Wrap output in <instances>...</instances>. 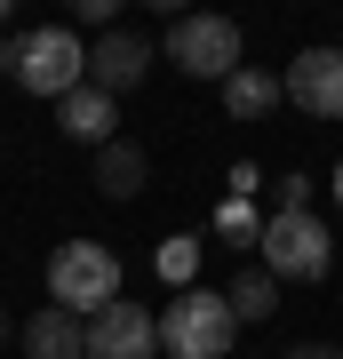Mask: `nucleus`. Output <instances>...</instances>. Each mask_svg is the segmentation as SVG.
<instances>
[{"instance_id": "nucleus-18", "label": "nucleus", "mask_w": 343, "mask_h": 359, "mask_svg": "<svg viewBox=\"0 0 343 359\" xmlns=\"http://www.w3.org/2000/svg\"><path fill=\"white\" fill-rule=\"evenodd\" d=\"M335 208H343V160H335Z\"/></svg>"}, {"instance_id": "nucleus-14", "label": "nucleus", "mask_w": 343, "mask_h": 359, "mask_svg": "<svg viewBox=\"0 0 343 359\" xmlns=\"http://www.w3.org/2000/svg\"><path fill=\"white\" fill-rule=\"evenodd\" d=\"M216 240H224V248H248V256H255V240H264V216H255L248 200H224V216H216Z\"/></svg>"}, {"instance_id": "nucleus-13", "label": "nucleus", "mask_w": 343, "mask_h": 359, "mask_svg": "<svg viewBox=\"0 0 343 359\" xmlns=\"http://www.w3.org/2000/svg\"><path fill=\"white\" fill-rule=\"evenodd\" d=\"M224 304H231V320H271V311H280V280H271V271H240V280L224 287Z\"/></svg>"}, {"instance_id": "nucleus-16", "label": "nucleus", "mask_w": 343, "mask_h": 359, "mask_svg": "<svg viewBox=\"0 0 343 359\" xmlns=\"http://www.w3.org/2000/svg\"><path fill=\"white\" fill-rule=\"evenodd\" d=\"M288 359H343V351H335V344H295Z\"/></svg>"}, {"instance_id": "nucleus-12", "label": "nucleus", "mask_w": 343, "mask_h": 359, "mask_svg": "<svg viewBox=\"0 0 343 359\" xmlns=\"http://www.w3.org/2000/svg\"><path fill=\"white\" fill-rule=\"evenodd\" d=\"M224 112H231V120H264V112H280V80L240 65V72L224 80Z\"/></svg>"}, {"instance_id": "nucleus-5", "label": "nucleus", "mask_w": 343, "mask_h": 359, "mask_svg": "<svg viewBox=\"0 0 343 359\" xmlns=\"http://www.w3.org/2000/svg\"><path fill=\"white\" fill-rule=\"evenodd\" d=\"M168 65L224 88V80L240 72V25H231V16H176V25H168Z\"/></svg>"}, {"instance_id": "nucleus-1", "label": "nucleus", "mask_w": 343, "mask_h": 359, "mask_svg": "<svg viewBox=\"0 0 343 359\" xmlns=\"http://www.w3.org/2000/svg\"><path fill=\"white\" fill-rule=\"evenodd\" d=\"M8 80H25V96H72L88 80V48L72 25H32L25 40H8Z\"/></svg>"}, {"instance_id": "nucleus-11", "label": "nucleus", "mask_w": 343, "mask_h": 359, "mask_svg": "<svg viewBox=\"0 0 343 359\" xmlns=\"http://www.w3.org/2000/svg\"><path fill=\"white\" fill-rule=\"evenodd\" d=\"M144 176H152V160H144L136 144H120V136H112V144L96 152V192H104V200H136V192H144Z\"/></svg>"}, {"instance_id": "nucleus-2", "label": "nucleus", "mask_w": 343, "mask_h": 359, "mask_svg": "<svg viewBox=\"0 0 343 359\" xmlns=\"http://www.w3.org/2000/svg\"><path fill=\"white\" fill-rule=\"evenodd\" d=\"M328 264H335V231L311 208H280L255 240V271H271V280H328Z\"/></svg>"}, {"instance_id": "nucleus-9", "label": "nucleus", "mask_w": 343, "mask_h": 359, "mask_svg": "<svg viewBox=\"0 0 343 359\" xmlns=\"http://www.w3.org/2000/svg\"><path fill=\"white\" fill-rule=\"evenodd\" d=\"M56 128L72 136V144H88V152H104V144H112V128H120V104L104 96V88H88V80H80V88L56 104Z\"/></svg>"}, {"instance_id": "nucleus-3", "label": "nucleus", "mask_w": 343, "mask_h": 359, "mask_svg": "<svg viewBox=\"0 0 343 359\" xmlns=\"http://www.w3.org/2000/svg\"><path fill=\"white\" fill-rule=\"evenodd\" d=\"M48 295L72 320H96L104 304H120V256L104 240H64L48 256Z\"/></svg>"}, {"instance_id": "nucleus-20", "label": "nucleus", "mask_w": 343, "mask_h": 359, "mask_svg": "<svg viewBox=\"0 0 343 359\" xmlns=\"http://www.w3.org/2000/svg\"><path fill=\"white\" fill-rule=\"evenodd\" d=\"M0 25H8V0H0Z\"/></svg>"}, {"instance_id": "nucleus-6", "label": "nucleus", "mask_w": 343, "mask_h": 359, "mask_svg": "<svg viewBox=\"0 0 343 359\" xmlns=\"http://www.w3.org/2000/svg\"><path fill=\"white\" fill-rule=\"evenodd\" d=\"M88 359H160V311L144 304H104L88 320Z\"/></svg>"}, {"instance_id": "nucleus-10", "label": "nucleus", "mask_w": 343, "mask_h": 359, "mask_svg": "<svg viewBox=\"0 0 343 359\" xmlns=\"http://www.w3.org/2000/svg\"><path fill=\"white\" fill-rule=\"evenodd\" d=\"M16 344H25V359H88V320H72V311H32L25 327H16Z\"/></svg>"}, {"instance_id": "nucleus-4", "label": "nucleus", "mask_w": 343, "mask_h": 359, "mask_svg": "<svg viewBox=\"0 0 343 359\" xmlns=\"http://www.w3.org/2000/svg\"><path fill=\"white\" fill-rule=\"evenodd\" d=\"M231 304L216 287H184L160 311V359H231Z\"/></svg>"}, {"instance_id": "nucleus-8", "label": "nucleus", "mask_w": 343, "mask_h": 359, "mask_svg": "<svg viewBox=\"0 0 343 359\" xmlns=\"http://www.w3.org/2000/svg\"><path fill=\"white\" fill-rule=\"evenodd\" d=\"M144 72H152V40H144V32H104L88 48V88H104L112 104L128 88H144Z\"/></svg>"}, {"instance_id": "nucleus-19", "label": "nucleus", "mask_w": 343, "mask_h": 359, "mask_svg": "<svg viewBox=\"0 0 343 359\" xmlns=\"http://www.w3.org/2000/svg\"><path fill=\"white\" fill-rule=\"evenodd\" d=\"M0 80H8V40H0Z\"/></svg>"}, {"instance_id": "nucleus-17", "label": "nucleus", "mask_w": 343, "mask_h": 359, "mask_svg": "<svg viewBox=\"0 0 343 359\" xmlns=\"http://www.w3.org/2000/svg\"><path fill=\"white\" fill-rule=\"evenodd\" d=\"M0 344H16V327H8V311H0Z\"/></svg>"}, {"instance_id": "nucleus-7", "label": "nucleus", "mask_w": 343, "mask_h": 359, "mask_svg": "<svg viewBox=\"0 0 343 359\" xmlns=\"http://www.w3.org/2000/svg\"><path fill=\"white\" fill-rule=\"evenodd\" d=\"M280 96L311 120H343V48H304L280 72Z\"/></svg>"}, {"instance_id": "nucleus-15", "label": "nucleus", "mask_w": 343, "mask_h": 359, "mask_svg": "<svg viewBox=\"0 0 343 359\" xmlns=\"http://www.w3.org/2000/svg\"><path fill=\"white\" fill-rule=\"evenodd\" d=\"M191 271H200V240H191V231H176V240L160 248V280H176V295H184V287H200Z\"/></svg>"}]
</instances>
